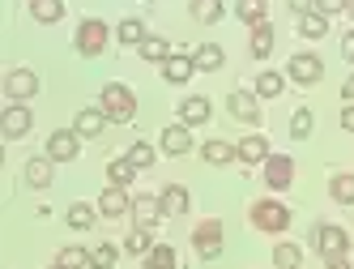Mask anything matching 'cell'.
I'll return each instance as SVG.
<instances>
[{
  "label": "cell",
  "mask_w": 354,
  "mask_h": 269,
  "mask_svg": "<svg viewBox=\"0 0 354 269\" xmlns=\"http://www.w3.org/2000/svg\"><path fill=\"white\" fill-rule=\"evenodd\" d=\"M52 269H64V265H52Z\"/></svg>",
  "instance_id": "cell-48"
},
{
  "label": "cell",
  "mask_w": 354,
  "mask_h": 269,
  "mask_svg": "<svg viewBox=\"0 0 354 269\" xmlns=\"http://www.w3.org/2000/svg\"><path fill=\"white\" fill-rule=\"evenodd\" d=\"M124 252H133V257H149V252H154V235L141 231V227H133V235L124 239Z\"/></svg>",
  "instance_id": "cell-35"
},
{
  "label": "cell",
  "mask_w": 354,
  "mask_h": 269,
  "mask_svg": "<svg viewBox=\"0 0 354 269\" xmlns=\"http://www.w3.org/2000/svg\"><path fill=\"white\" fill-rule=\"evenodd\" d=\"M342 60H346V64H354V30H346V35H342Z\"/></svg>",
  "instance_id": "cell-42"
},
{
  "label": "cell",
  "mask_w": 354,
  "mask_h": 269,
  "mask_svg": "<svg viewBox=\"0 0 354 269\" xmlns=\"http://www.w3.org/2000/svg\"><path fill=\"white\" fill-rule=\"evenodd\" d=\"M158 201H162V214L180 218V214H188V188H184V184H167V188L158 192Z\"/></svg>",
  "instance_id": "cell-18"
},
{
  "label": "cell",
  "mask_w": 354,
  "mask_h": 269,
  "mask_svg": "<svg viewBox=\"0 0 354 269\" xmlns=\"http://www.w3.org/2000/svg\"><path fill=\"white\" fill-rule=\"evenodd\" d=\"M201 158H205L209 167H226V163H235L239 154H235V145H231V141H218V137H214V141L201 145Z\"/></svg>",
  "instance_id": "cell-19"
},
{
  "label": "cell",
  "mask_w": 354,
  "mask_h": 269,
  "mask_svg": "<svg viewBox=\"0 0 354 269\" xmlns=\"http://www.w3.org/2000/svg\"><path fill=\"white\" fill-rule=\"evenodd\" d=\"M30 124H35V115H30L26 103H9L5 115H0V133H5V137H26Z\"/></svg>",
  "instance_id": "cell-11"
},
{
  "label": "cell",
  "mask_w": 354,
  "mask_h": 269,
  "mask_svg": "<svg viewBox=\"0 0 354 269\" xmlns=\"http://www.w3.org/2000/svg\"><path fill=\"white\" fill-rule=\"evenodd\" d=\"M209 115H214V107H209V99H205V94H188V99L180 103V124H188V129L205 124Z\"/></svg>",
  "instance_id": "cell-14"
},
{
  "label": "cell",
  "mask_w": 354,
  "mask_h": 269,
  "mask_svg": "<svg viewBox=\"0 0 354 269\" xmlns=\"http://www.w3.org/2000/svg\"><path fill=\"white\" fill-rule=\"evenodd\" d=\"M192 248H196V257H205V261H218V257H222V223H218V218L196 223V231H192Z\"/></svg>",
  "instance_id": "cell-5"
},
{
  "label": "cell",
  "mask_w": 354,
  "mask_h": 269,
  "mask_svg": "<svg viewBox=\"0 0 354 269\" xmlns=\"http://www.w3.org/2000/svg\"><path fill=\"white\" fill-rule=\"evenodd\" d=\"M235 154H239V163H265L269 158V141L265 137H243L235 145Z\"/></svg>",
  "instance_id": "cell-25"
},
{
  "label": "cell",
  "mask_w": 354,
  "mask_h": 269,
  "mask_svg": "<svg viewBox=\"0 0 354 269\" xmlns=\"http://www.w3.org/2000/svg\"><path fill=\"white\" fill-rule=\"evenodd\" d=\"M30 17L43 21V26H56L64 17V0H30Z\"/></svg>",
  "instance_id": "cell-23"
},
{
  "label": "cell",
  "mask_w": 354,
  "mask_h": 269,
  "mask_svg": "<svg viewBox=\"0 0 354 269\" xmlns=\"http://www.w3.org/2000/svg\"><path fill=\"white\" fill-rule=\"evenodd\" d=\"M350 5V0H316V13H324V17H333V13H342Z\"/></svg>",
  "instance_id": "cell-41"
},
{
  "label": "cell",
  "mask_w": 354,
  "mask_h": 269,
  "mask_svg": "<svg viewBox=\"0 0 354 269\" xmlns=\"http://www.w3.org/2000/svg\"><path fill=\"white\" fill-rule=\"evenodd\" d=\"M235 13H239V21H248V26H261V21H269V17H265V0H239Z\"/></svg>",
  "instance_id": "cell-38"
},
{
  "label": "cell",
  "mask_w": 354,
  "mask_h": 269,
  "mask_svg": "<svg viewBox=\"0 0 354 269\" xmlns=\"http://www.w3.org/2000/svg\"><path fill=\"white\" fill-rule=\"evenodd\" d=\"M158 145H162V154H171V158H184V154L192 150V133H188V124H167Z\"/></svg>",
  "instance_id": "cell-12"
},
{
  "label": "cell",
  "mask_w": 354,
  "mask_h": 269,
  "mask_svg": "<svg viewBox=\"0 0 354 269\" xmlns=\"http://www.w3.org/2000/svg\"><path fill=\"white\" fill-rule=\"evenodd\" d=\"M188 13H192L196 21H205V26H214V21H218L226 9H222V0H192V5H188Z\"/></svg>",
  "instance_id": "cell-33"
},
{
  "label": "cell",
  "mask_w": 354,
  "mask_h": 269,
  "mask_svg": "<svg viewBox=\"0 0 354 269\" xmlns=\"http://www.w3.org/2000/svg\"><path fill=\"white\" fill-rule=\"evenodd\" d=\"M141 269H180V257H175L171 243H154V252L145 257V265H141Z\"/></svg>",
  "instance_id": "cell-28"
},
{
  "label": "cell",
  "mask_w": 354,
  "mask_h": 269,
  "mask_svg": "<svg viewBox=\"0 0 354 269\" xmlns=\"http://www.w3.org/2000/svg\"><path fill=\"white\" fill-rule=\"evenodd\" d=\"M273 265L277 269H299L303 265V248H299V243H290V239H282L273 248Z\"/></svg>",
  "instance_id": "cell-27"
},
{
  "label": "cell",
  "mask_w": 354,
  "mask_h": 269,
  "mask_svg": "<svg viewBox=\"0 0 354 269\" xmlns=\"http://www.w3.org/2000/svg\"><path fill=\"white\" fill-rule=\"evenodd\" d=\"M312 129H316V115H312L308 107H299V111L290 115V137H295V141H308Z\"/></svg>",
  "instance_id": "cell-36"
},
{
  "label": "cell",
  "mask_w": 354,
  "mask_h": 269,
  "mask_svg": "<svg viewBox=\"0 0 354 269\" xmlns=\"http://www.w3.org/2000/svg\"><path fill=\"white\" fill-rule=\"evenodd\" d=\"M94 218H98V205H68V227L73 231H90L94 227Z\"/></svg>",
  "instance_id": "cell-34"
},
{
  "label": "cell",
  "mask_w": 354,
  "mask_h": 269,
  "mask_svg": "<svg viewBox=\"0 0 354 269\" xmlns=\"http://www.w3.org/2000/svg\"><path fill=\"white\" fill-rule=\"evenodd\" d=\"M137 52H141V60H149V64H167L175 52H171V43L167 39H158V35H145V43L137 47Z\"/></svg>",
  "instance_id": "cell-21"
},
{
  "label": "cell",
  "mask_w": 354,
  "mask_h": 269,
  "mask_svg": "<svg viewBox=\"0 0 354 269\" xmlns=\"http://www.w3.org/2000/svg\"><path fill=\"white\" fill-rule=\"evenodd\" d=\"M107 180H111L115 188H129V184L137 180V167H133L129 158H111V163H107Z\"/></svg>",
  "instance_id": "cell-29"
},
{
  "label": "cell",
  "mask_w": 354,
  "mask_h": 269,
  "mask_svg": "<svg viewBox=\"0 0 354 269\" xmlns=\"http://www.w3.org/2000/svg\"><path fill=\"white\" fill-rule=\"evenodd\" d=\"M5 94H9V103H26L39 94V73L35 68H9L5 73Z\"/></svg>",
  "instance_id": "cell-7"
},
{
  "label": "cell",
  "mask_w": 354,
  "mask_h": 269,
  "mask_svg": "<svg viewBox=\"0 0 354 269\" xmlns=\"http://www.w3.org/2000/svg\"><path fill=\"white\" fill-rule=\"evenodd\" d=\"M342 129H346V133H354V103H346V107H342Z\"/></svg>",
  "instance_id": "cell-44"
},
{
  "label": "cell",
  "mask_w": 354,
  "mask_h": 269,
  "mask_svg": "<svg viewBox=\"0 0 354 269\" xmlns=\"http://www.w3.org/2000/svg\"><path fill=\"white\" fill-rule=\"evenodd\" d=\"M115 261H120L115 243H98V248H90V269H115Z\"/></svg>",
  "instance_id": "cell-37"
},
{
  "label": "cell",
  "mask_w": 354,
  "mask_h": 269,
  "mask_svg": "<svg viewBox=\"0 0 354 269\" xmlns=\"http://www.w3.org/2000/svg\"><path fill=\"white\" fill-rule=\"evenodd\" d=\"M299 35H303V39H324V35H328V17L316 13V9L303 13V17H299Z\"/></svg>",
  "instance_id": "cell-30"
},
{
  "label": "cell",
  "mask_w": 354,
  "mask_h": 269,
  "mask_svg": "<svg viewBox=\"0 0 354 269\" xmlns=\"http://www.w3.org/2000/svg\"><path fill=\"white\" fill-rule=\"evenodd\" d=\"M265 184L273 192H286L295 184V158L290 154H269L265 158Z\"/></svg>",
  "instance_id": "cell-10"
},
{
  "label": "cell",
  "mask_w": 354,
  "mask_h": 269,
  "mask_svg": "<svg viewBox=\"0 0 354 269\" xmlns=\"http://www.w3.org/2000/svg\"><path fill=\"white\" fill-rule=\"evenodd\" d=\"M98 107L107 111L111 124H133V120H137V94H133L129 86L111 82V86H103V99H98Z\"/></svg>",
  "instance_id": "cell-2"
},
{
  "label": "cell",
  "mask_w": 354,
  "mask_h": 269,
  "mask_svg": "<svg viewBox=\"0 0 354 269\" xmlns=\"http://www.w3.org/2000/svg\"><path fill=\"white\" fill-rule=\"evenodd\" d=\"M346 13H350V17H354V0H350V5H346Z\"/></svg>",
  "instance_id": "cell-47"
},
{
  "label": "cell",
  "mask_w": 354,
  "mask_h": 269,
  "mask_svg": "<svg viewBox=\"0 0 354 269\" xmlns=\"http://www.w3.org/2000/svg\"><path fill=\"white\" fill-rule=\"evenodd\" d=\"M226 111H231L239 124H261V94L231 90V94H226Z\"/></svg>",
  "instance_id": "cell-9"
},
{
  "label": "cell",
  "mask_w": 354,
  "mask_h": 269,
  "mask_svg": "<svg viewBox=\"0 0 354 269\" xmlns=\"http://www.w3.org/2000/svg\"><path fill=\"white\" fill-rule=\"evenodd\" d=\"M77 154H82L77 129H56L52 137H47V158H52V163H73Z\"/></svg>",
  "instance_id": "cell-8"
},
{
  "label": "cell",
  "mask_w": 354,
  "mask_h": 269,
  "mask_svg": "<svg viewBox=\"0 0 354 269\" xmlns=\"http://www.w3.org/2000/svg\"><path fill=\"white\" fill-rule=\"evenodd\" d=\"M98 214H103V218H124V214H133L129 192H124V188H115V184H107V192L98 197Z\"/></svg>",
  "instance_id": "cell-15"
},
{
  "label": "cell",
  "mask_w": 354,
  "mask_h": 269,
  "mask_svg": "<svg viewBox=\"0 0 354 269\" xmlns=\"http://www.w3.org/2000/svg\"><path fill=\"white\" fill-rule=\"evenodd\" d=\"M192 64H196V73H218L226 64V52H222L218 43H201L196 52H192Z\"/></svg>",
  "instance_id": "cell-17"
},
{
  "label": "cell",
  "mask_w": 354,
  "mask_h": 269,
  "mask_svg": "<svg viewBox=\"0 0 354 269\" xmlns=\"http://www.w3.org/2000/svg\"><path fill=\"white\" fill-rule=\"evenodd\" d=\"M282 86H286V77L277 68H265L261 77H257V94L261 99H277V94H282Z\"/></svg>",
  "instance_id": "cell-32"
},
{
  "label": "cell",
  "mask_w": 354,
  "mask_h": 269,
  "mask_svg": "<svg viewBox=\"0 0 354 269\" xmlns=\"http://www.w3.org/2000/svg\"><path fill=\"white\" fill-rule=\"evenodd\" d=\"M286 77H290L295 86H316V82L324 77V60L312 56V52H299V56H290V64H286Z\"/></svg>",
  "instance_id": "cell-6"
},
{
  "label": "cell",
  "mask_w": 354,
  "mask_h": 269,
  "mask_svg": "<svg viewBox=\"0 0 354 269\" xmlns=\"http://www.w3.org/2000/svg\"><path fill=\"white\" fill-rule=\"evenodd\" d=\"M26 184L30 188H47V184H52V158H30L26 163Z\"/></svg>",
  "instance_id": "cell-31"
},
{
  "label": "cell",
  "mask_w": 354,
  "mask_h": 269,
  "mask_svg": "<svg viewBox=\"0 0 354 269\" xmlns=\"http://www.w3.org/2000/svg\"><path fill=\"white\" fill-rule=\"evenodd\" d=\"M196 73V64H192V56H171L167 64H162V82H171V86H184L188 77Z\"/></svg>",
  "instance_id": "cell-20"
},
{
  "label": "cell",
  "mask_w": 354,
  "mask_h": 269,
  "mask_svg": "<svg viewBox=\"0 0 354 269\" xmlns=\"http://www.w3.org/2000/svg\"><path fill=\"white\" fill-rule=\"evenodd\" d=\"M115 39H120L124 47H141V43H145V21H141V17H124L120 26H115Z\"/></svg>",
  "instance_id": "cell-26"
},
{
  "label": "cell",
  "mask_w": 354,
  "mask_h": 269,
  "mask_svg": "<svg viewBox=\"0 0 354 269\" xmlns=\"http://www.w3.org/2000/svg\"><path fill=\"white\" fill-rule=\"evenodd\" d=\"M107 39H111V26H107V21H103V17H86L82 26H77V39H73V43H77L82 56H103V52H107Z\"/></svg>",
  "instance_id": "cell-4"
},
{
  "label": "cell",
  "mask_w": 354,
  "mask_h": 269,
  "mask_svg": "<svg viewBox=\"0 0 354 269\" xmlns=\"http://www.w3.org/2000/svg\"><path fill=\"white\" fill-rule=\"evenodd\" d=\"M273 39H277V30L269 26V21L252 26V60H265V56L273 52Z\"/></svg>",
  "instance_id": "cell-24"
},
{
  "label": "cell",
  "mask_w": 354,
  "mask_h": 269,
  "mask_svg": "<svg viewBox=\"0 0 354 269\" xmlns=\"http://www.w3.org/2000/svg\"><path fill=\"white\" fill-rule=\"evenodd\" d=\"M248 218H252V227H257V231H265V235H282V231L290 227V205L265 197V201H252Z\"/></svg>",
  "instance_id": "cell-3"
},
{
  "label": "cell",
  "mask_w": 354,
  "mask_h": 269,
  "mask_svg": "<svg viewBox=\"0 0 354 269\" xmlns=\"http://www.w3.org/2000/svg\"><path fill=\"white\" fill-rule=\"evenodd\" d=\"M124 158H129L137 171H149V167H154V145H145V141H133V150L124 154Z\"/></svg>",
  "instance_id": "cell-40"
},
{
  "label": "cell",
  "mask_w": 354,
  "mask_h": 269,
  "mask_svg": "<svg viewBox=\"0 0 354 269\" xmlns=\"http://www.w3.org/2000/svg\"><path fill=\"white\" fill-rule=\"evenodd\" d=\"M111 124L103 107H82L77 120H73V129H77V137H103V129Z\"/></svg>",
  "instance_id": "cell-13"
},
{
  "label": "cell",
  "mask_w": 354,
  "mask_h": 269,
  "mask_svg": "<svg viewBox=\"0 0 354 269\" xmlns=\"http://www.w3.org/2000/svg\"><path fill=\"white\" fill-rule=\"evenodd\" d=\"M56 265H64V269H90V252L77 248V243H68V248H60Z\"/></svg>",
  "instance_id": "cell-39"
},
{
  "label": "cell",
  "mask_w": 354,
  "mask_h": 269,
  "mask_svg": "<svg viewBox=\"0 0 354 269\" xmlns=\"http://www.w3.org/2000/svg\"><path fill=\"white\" fill-rule=\"evenodd\" d=\"M324 269H350V257H346V261H328Z\"/></svg>",
  "instance_id": "cell-46"
},
{
  "label": "cell",
  "mask_w": 354,
  "mask_h": 269,
  "mask_svg": "<svg viewBox=\"0 0 354 269\" xmlns=\"http://www.w3.org/2000/svg\"><path fill=\"white\" fill-rule=\"evenodd\" d=\"M312 248L316 257L328 265V261H346L350 257V235L337 227V223H316L312 227Z\"/></svg>",
  "instance_id": "cell-1"
},
{
  "label": "cell",
  "mask_w": 354,
  "mask_h": 269,
  "mask_svg": "<svg viewBox=\"0 0 354 269\" xmlns=\"http://www.w3.org/2000/svg\"><path fill=\"white\" fill-rule=\"evenodd\" d=\"M158 218H162V201H158V197H137V201H133V223H137L141 231H154Z\"/></svg>",
  "instance_id": "cell-16"
},
{
  "label": "cell",
  "mask_w": 354,
  "mask_h": 269,
  "mask_svg": "<svg viewBox=\"0 0 354 269\" xmlns=\"http://www.w3.org/2000/svg\"><path fill=\"white\" fill-rule=\"evenodd\" d=\"M286 5H290V13L303 17V13H312V9H316V0H286Z\"/></svg>",
  "instance_id": "cell-43"
},
{
  "label": "cell",
  "mask_w": 354,
  "mask_h": 269,
  "mask_svg": "<svg viewBox=\"0 0 354 269\" xmlns=\"http://www.w3.org/2000/svg\"><path fill=\"white\" fill-rule=\"evenodd\" d=\"M328 197L337 205H354V171H337V176L328 180Z\"/></svg>",
  "instance_id": "cell-22"
},
{
  "label": "cell",
  "mask_w": 354,
  "mask_h": 269,
  "mask_svg": "<svg viewBox=\"0 0 354 269\" xmlns=\"http://www.w3.org/2000/svg\"><path fill=\"white\" fill-rule=\"evenodd\" d=\"M342 99H346V103H354V73H350L346 86H342Z\"/></svg>",
  "instance_id": "cell-45"
}]
</instances>
